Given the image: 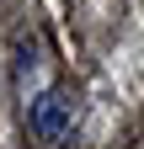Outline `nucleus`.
<instances>
[{"label":"nucleus","instance_id":"1","mask_svg":"<svg viewBox=\"0 0 144 149\" xmlns=\"http://www.w3.org/2000/svg\"><path fill=\"white\" fill-rule=\"evenodd\" d=\"M27 123H32V133H38L43 144H64L69 133H75V101H69L64 91H43V96L32 101Z\"/></svg>","mask_w":144,"mask_h":149},{"label":"nucleus","instance_id":"2","mask_svg":"<svg viewBox=\"0 0 144 149\" xmlns=\"http://www.w3.org/2000/svg\"><path fill=\"white\" fill-rule=\"evenodd\" d=\"M32 64H38V48H27V43H22V53H16V74H27Z\"/></svg>","mask_w":144,"mask_h":149}]
</instances>
